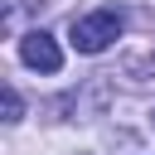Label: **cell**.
Here are the masks:
<instances>
[{"label": "cell", "mask_w": 155, "mask_h": 155, "mask_svg": "<svg viewBox=\"0 0 155 155\" xmlns=\"http://www.w3.org/2000/svg\"><path fill=\"white\" fill-rule=\"evenodd\" d=\"M121 10H97V15H82V19H73V29H68V39H73V48L78 53H102L111 39H121Z\"/></svg>", "instance_id": "1"}, {"label": "cell", "mask_w": 155, "mask_h": 155, "mask_svg": "<svg viewBox=\"0 0 155 155\" xmlns=\"http://www.w3.org/2000/svg\"><path fill=\"white\" fill-rule=\"evenodd\" d=\"M19 58H24L34 73H58V68H63V48H58L53 34H44V29H29V34L19 39Z\"/></svg>", "instance_id": "2"}, {"label": "cell", "mask_w": 155, "mask_h": 155, "mask_svg": "<svg viewBox=\"0 0 155 155\" xmlns=\"http://www.w3.org/2000/svg\"><path fill=\"white\" fill-rule=\"evenodd\" d=\"M19 111H24L19 92H15V87H5V121H19Z\"/></svg>", "instance_id": "3"}]
</instances>
